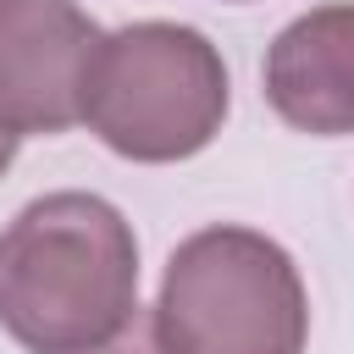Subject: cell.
I'll return each instance as SVG.
<instances>
[{
    "label": "cell",
    "mask_w": 354,
    "mask_h": 354,
    "mask_svg": "<svg viewBox=\"0 0 354 354\" xmlns=\"http://www.w3.org/2000/svg\"><path fill=\"white\" fill-rule=\"evenodd\" d=\"M138 315V243L100 194H44L0 232V326L33 354L111 343Z\"/></svg>",
    "instance_id": "cell-1"
},
{
    "label": "cell",
    "mask_w": 354,
    "mask_h": 354,
    "mask_svg": "<svg viewBox=\"0 0 354 354\" xmlns=\"http://www.w3.org/2000/svg\"><path fill=\"white\" fill-rule=\"evenodd\" d=\"M149 326L160 354H304L310 299L282 243L205 227L171 249Z\"/></svg>",
    "instance_id": "cell-2"
},
{
    "label": "cell",
    "mask_w": 354,
    "mask_h": 354,
    "mask_svg": "<svg viewBox=\"0 0 354 354\" xmlns=\"http://www.w3.org/2000/svg\"><path fill=\"white\" fill-rule=\"evenodd\" d=\"M227 116L221 50L183 22H127L100 39L83 122L122 160L166 166L199 155Z\"/></svg>",
    "instance_id": "cell-3"
},
{
    "label": "cell",
    "mask_w": 354,
    "mask_h": 354,
    "mask_svg": "<svg viewBox=\"0 0 354 354\" xmlns=\"http://www.w3.org/2000/svg\"><path fill=\"white\" fill-rule=\"evenodd\" d=\"M100 39V22L72 0H0V127L22 138L83 122Z\"/></svg>",
    "instance_id": "cell-4"
},
{
    "label": "cell",
    "mask_w": 354,
    "mask_h": 354,
    "mask_svg": "<svg viewBox=\"0 0 354 354\" xmlns=\"http://www.w3.org/2000/svg\"><path fill=\"white\" fill-rule=\"evenodd\" d=\"M266 100L299 133H354V6H315L271 39Z\"/></svg>",
    "instance_id": "cell-5"
},
{
    "label": "cell",
    "mask_w": 354,
    "mask_h": 354,
    "mask_svg": "<svg viewBox=\"0 0 354 354\" xmlns=\"http://www.w3.org/2000/svg\"><path fill=\"white\" fill-rule=\"evenodd\" d=\"M77 354H160V343H155V326H138V315H133V326H122L111 343H94Z\"/></svg>",
    "instance_id": "cell-6"
},
{
    "label": "cell",
    "mask_w": 354,
    "mask_h": 354,
    "mask_svg": "<svg viewBox=\"0 0 354 354\" xmlns=\"http://www.w3.org/2000/svg\"><path fill=\"white\" fill-rule=\"evenodd\" d=\"M11 155H17V133H6V127H0V171L11 166Z\"/></svg>",
    "instance_id": "cell-7"
}]
</instances>
